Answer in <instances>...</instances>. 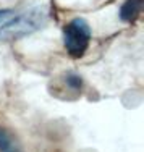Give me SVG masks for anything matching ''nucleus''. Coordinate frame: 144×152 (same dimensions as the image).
Listing matches in <instances>:
<instances>
[{
    "label": "nucleus",
    "mask_w": 144,
    "mask_h": 152,
    "mask_svg": "<svg viewBox=\"0 0 144 152\" xmlns=\"http://www.w3.org/2000/svg\"><path fill=\"white\" fill-rule=\"evenodd\" d=\"M45 12L42 8H32L15 16L0 26V41H13L26 34H31L44 24Z\"/></svg>",
    "instance_id": "1"
},
{
    "label": "nucleus",
    "mask_w": 144,
    "mask_h": 152,
    "mask_svg": "<svg viewBox=\"0 0 144 152\" xmlns=\"http://www.w3.org/2000/svg\"><path fill=\"white\" fill-rule=\"evenodd\" d=\"M144 0H126L120 8V18L123 21H133L141 13Z\"/></svg>",
    "instance_id": "3"
},
{
    "label": "nucleus",
    "mask_w": 144,
    "mask_h": 152,
    "mask_svg": "<svg viewBox=\"0 0 144 152\" xmlns=\"http://www.w3.org/2000/svg\"><path fill=\"white\" fill-rule=\"evenodd\" d=\"M91 39V29L81 18L73 20L63 29V44L71 57H81L86 52Z\"/></svg>",
    "instance_id": "2"
},
{
    "label": "nucleus",
    "mask_w": 144,
    "mask_h": 152,
    "mask_svg": "<svg viewBox=\"0 0 144 152\" xmlns=\"http://www.w3.org/2000/svg\"><path fill=\"white\" fill-rule=\"evenodd\" d=\"M15 149V142L10 137V134L5 129L0 128V151H13Z\"/></svg>",
    "instance_id": "4"
},
{
    "label": "nucleus",
    "mask_w": 144,
    "mask_h": 152,
    "mask_svg": "<svg viewBox=\"0 0 144 152\" xmlns=\"http://www.w3.org/2000/svg\"><path fill=\"white\" fill-rule=\"evenodd\" d=\"M67 83H68V86L70 88H73V89H81V84H83V81H81V78L78 75H73V73H70L67 76Z\"/></svg>",
    "instance_id": "5"
},
{
    "label": "nucleus",
    "mask_w": 144,
    "mask_h": 152,
    "mask_svg": "<svg viewBox=\"0 0 144 152\" xmlns=\"http://www.w3.org/2000/svg\"><path fill=\"white\" fill-rule=\"evenodd\" d=\"M12 15H13L12 10H0V23H2V21H7Z\"/></svg>",
    "instance_id": "6"
}]
</instances>
